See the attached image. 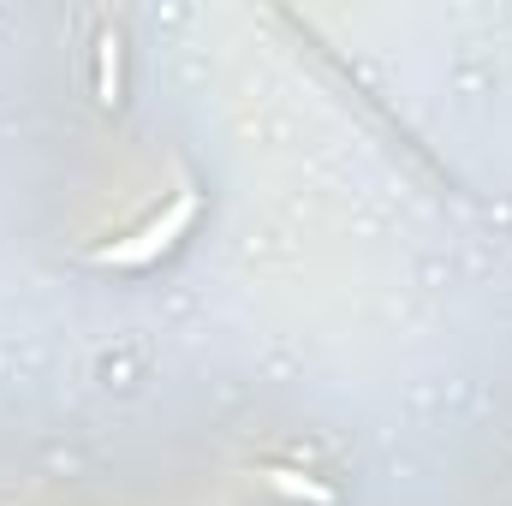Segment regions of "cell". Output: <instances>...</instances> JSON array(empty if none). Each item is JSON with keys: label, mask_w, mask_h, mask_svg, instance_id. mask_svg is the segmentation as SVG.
<instances>
[{"label": "cell", "mask_w": 512, "mask_h": 506, "mask_svg": "<svg viewBox=\"0 0 512 506\" xmlns=\"http://www.w3.org/2000/svg\"><path fill=\"white\" fill-rule=\"evenodd\" d=\"M197 215H203V197H197V191H179V197H173L155 221H143L131 239H114V245L90 251V262H96V268H149V262H161V256L197 227Z\"/></svg>", "instance_id": "1"}, {"label": "cell", "mask_w": 512, "mask_h": 506, "mask_svg": "<svg viewBox=\"0 0 512 506\" xmlns=\"http://www.w3.org/2000/svg\"><path fill=\"white\" fill-rule=\"evenodd\" d=\"M96 102L108 114L126 102V42H120V30H102L96 36Z\"/></svg>", "instance_id": "2"}, {"label": "cell", "mask_w": 512, "mask_h": 506, "mask_svg": "<svg viewBox=\"0 0 512 506\" xmlns=\"http://www.w3.org/2000/svg\"><path fill=\"white\" fill-rule=\"evenodd\" d=\"M262 483L280 489V495H292V501L334 506V489H328V483H310V477H298V471H286V465H262Z\"/></svg>", "instance_id": "3"}]
</instances>
